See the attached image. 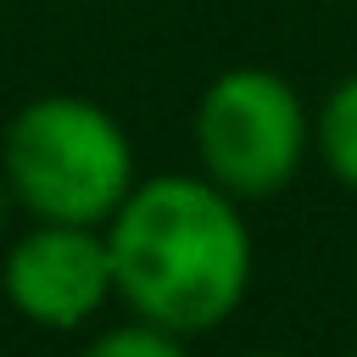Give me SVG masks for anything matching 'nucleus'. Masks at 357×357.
Here are the masks:
<instances>
[{
  "mask_svg": "<svg viewBox=\"0 0 357 357\" xmlns=\"http://www.w3.org/2000/svg\"><path fill=\"white\" fill-rule=\"evenodd\" d=\"M0 229H6V195H0Z\"/></svg>",
  "mask_w": 357,
  "mask_h": 357,
  "instance_id": "0eeeda50",
  "label": "nucleus"
},
{
  "mask_svg": "<svg viewBox=\"0 0 357 357\" xmlns=\"http://www.w3.org/2000/svg\"><path fill=\"white\" fill-rule=\"evenodd\" d=\"M312 145L329 162V173L346 190H357V73L329 89V100H324V112L312 123Z\"/></svg>",
  "mask_w": 357,
  "mask_h": 357,
  "instance_id": "39448f33",
  "label": "nucleus"
},
{
  "mask_svg": "<svg viewBox=\"0 0 357 357\" xmlns=\"http://www.w3.org/2000/svg\"><path fill=\"white\" fill-rule=\"evenodd\" d=\"M251 357H284V351H251Z\"/></svg>",
  "mask_w": 357,
  "mask_h": 357,
  "instance_id": "6e6552de",
  "label": "nucleus"
},
{
  "mask_svg": "<svg viewBox=\"0 0 357 357\" xmlns=\"http://www.w3.org/2000/svg\"><path fill=\"white\" fill-rule=\"evenodd\" d=\"M0 290H6L11 312H22L39 329H78V324H89L117 296L106 229H95V223H45L39 218L6 251Z\"/></svg>",
  "mask_w": 357,
  "mask_h": 357,
  "instance_id": "20e7f679",
  "label": "nucleus"
},
{
  "mask_svg": "<svg viewBox=\"0 0 357 357\" xmlns=\"http://www.w3.org/2000/svg\"><path fill=\"white\" fill-rule=\"evenodd\" d=\"M351 357H357V351H351Z\"/></svg>",
  "mask_w": 357,
  "mask_h": 357,
  "instance_id": "1a4fd4ad",
  "label": "nucleus"
},
{
  "mask_svg": "<svg viewBox=\"0 0 357 357\" xmlns=\"http://www.w3.org/2000/svg\"><path fill=\"white\" fill-rule=\"evenodd\" d=\"M78 357H190V351H184V335L134 318V324H117V329L95 335Z\"/></svg>",
  "mask_w": 357,
  "mask_h": 357,
  "instance_id": "423d86ee",
  "label": "nucleus"
},
{
  "mask_svg": "<svg viewBox=\"0 0 357 357\" xmlns=\"http://www.w3.org/2000/svg\"><path fill=\"white\" fill-rule=\"evenodd\" d=\"M117 296L173 335L218 329L251 290V234L240 201L195 173H156L106 223Z\"/></svg>",
  "mask_w": 357,
  "mask_h": 357,
  "instance_id": "f257e3e1",
  "label": "nucleus"
},
{
  "mask_svg": "<svg viewBox=\"0 0 357 357\" xmlns=\"http://www.w3.org/2000/svg\"><path fill=\"white\" fill-rule=\"evenodd\" d=\"M312 145L296 84L273 67H229L195 100V156L212 184L234 201L279 195Z\"/></svg>",
  "mask_w": 357,
  "mask_h": 357,
  "instance_id": "7ed1b4c3",
  "label": "nucleus"
},
{
  "mask_svg": "<svg viewBox=\"0 0 357 357\" xmlns=\"http://www.w3.org/2000/svg\"><path fill=\"white\" fill-rule=\"evenodd\" d=\"M6 190L45 223H112L128 201L134 145L123 123L84 95H39L28 100L0 139Z\"/></svg>",
  "mask_w": 357,
  "mask_h": 357,
  "instance_id": "f03ea898",
  "label": "nucleus"
}]
</instances>
